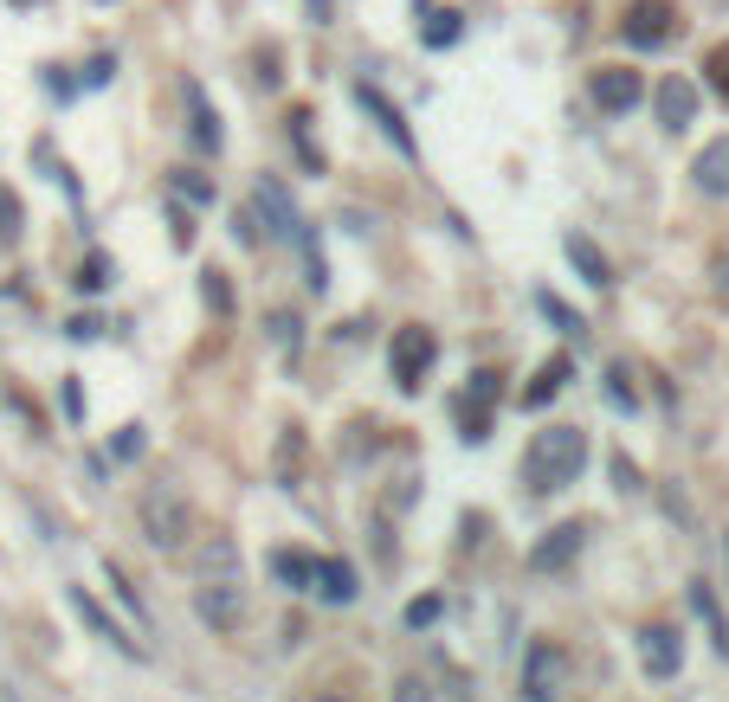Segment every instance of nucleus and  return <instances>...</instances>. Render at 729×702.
I'll list each match as a JSON object with an SVG mask.
<instances>
[{
	"instance_id": "obj_19",
	"label": "nucleus",
	"mask_w": 729,
	"mask_h": 702,
	"mask_svg": "<svg viewBox=\"0 0 729 702\" xmlns=\"http://www.w3.org/2000/svg\"><path fill=\"white\" fill-rule=\"evenodd\" d=\"M569 259H575V271L594 284V291H607V284H614V264L601 259V245H594L587 232H569Z\"/></svg>"
},
{
	"instance_id": "obj_28",
	"label": "nucleus",
	"mask_w": 729,
	"mask_h": 702,
	"mask_svg": "<svg viewBox=\"0 0 729 702\" xmlns=\"http://www.w3.org/2000/svg\"><path fill=\"white\" fill-rule=\"evenodd\" d=\"M537 303H542V316H555V323H562V329H569V335H581V316H569V310H562V303H555V296H549V291H542Z\"/></svg>"
},
{
	"instance_id": "obj_9",
	"label": "nucleus",
	"mask_w": 729,
	"mask_h": 702,
	"mask_svg": "<svg viewBox=\"0 0 729 702\" xmlns=\"http://www.w3.org/2000/svg\"><path fill=\"white\" fill-rule=\"evenodd\" d=\"M581 548H587V528H581V522H555L537 548H530V574H562Z\"/></svg>"
},
{
	"instance_id": "obj_11",
	"label": "nucleus",
	"mask_w": 729,
	"mask_h": 702,
	"mask_svg": "<svg viewBox=\"0 0 729 702\" xmlns=\"http://www.w3.org/2000/svg\"><path fill=\"white\" fill-rule=\"evenodd\" d=\"M194 612H200V619H207L214 631H232L239 619H246V593L232 587V580H220V587H200Z\"/></svg>"
},
{
	"instance_id": "obj_21",
	"label": "nucleus",
	"mask_w": 729,
	"mask_h": 702,
	"mask_svg": "<svg viewBox=\"0 0 729 702\" xmlns=\"http://www.w3.org/2000/svg\"><path fill=\"white\" fill-rule=\"evenodd\" d=\"M310 567H316V560H310V555H298V548H284V555H271V574H278L284 587H304V593H310Z\"/></svg>"
},
{
	"instance_id": "obj_25",
	"label": "nucleus",
	"mask_w": 729,
	"mask_h": 702,
	"mask_svg": "<svg viewBox=\"0 0 729 702\" xmlns=\"http://www.w3.org/2000/svg\"><path fill=\"white\" fill-rule=\"evenodd\" d=\"M104 284H111V259H104V252H91L84 271H77V291H104Z\"/></svg>"
},
{
	"instance_id": "obj_14",
	"label": "nucleus",
	"mask_w": 729,
	"mask_h": 702,
	"mask_svg": "<svg viewBox=\"0 0 729 702\" xmlns=\"http://www.w3.org/2000/svg\"><path fill=\"white\" fill-rule=\"evenodd\" d=\"M72 612H77V619H84L91 631H97V638H111V645L123 651V658H143V645H136L129 631L116 626V619H111V612H104V606H97V599H91L84 587H72Z\"/></svg>"
},
{
	"instance_id": "obj_29",
	"label": "nucleus",
	"mask_w": 729,
	"mask_h": 702,
	"mask_svg": "<svg viewBox=\"0 0 729 702\" xmlns=\"http://www.w3.org/2000/svg\"><path fill=\"white\" fill-rule=\"evenodd\" d=\"M710 84L729 97V45H717V52H710Z\"/></svg>"
},
{
	"instance_id": "obj_36",
	"label": "nucleus",
	"mask_w": 729,
	"mask_h": 702,
	"mask_svg": "<svg viewBox=\"0 0 729 702\" xmlns=\"http://www.w3.org/2000/svg\"><path fill=\"white\" fill-rule=\"evenodd\" d=\"M723 651H729V626H723Z\"/></svg>"
},
{
	"instance_id": "obj_2",
	"label": "nucleus",
	"mask_w": 729,
	"mask_h": 702,
	"mask_svg": "<svg viewBox=\"0 0 729 702\" xmlns=\"http://www.w3.org/2000/svg\"><path fill=\"white\" fill-rule=\"evenodd\" d=\"M569 677H575V664H569V651L555 638H537L523 651V702H555L569 690Z\"/></svg>"
},
{
	"instance_id": "obj_17",
	"label": "nucleus",
	"mask_w": 729,
	"mask_h": 702,
	"mask_svg": "<svg viewBox=\"0 0 729 702\" xmlns=\"http://www.w3.org/2000/svg\"><path fill=\"white\" fill-rule=\"evenodd\" d=\"M691 175L704 193H717V200H729V136H717V143H704V155L691 161Z\"/></svg>"
},
{
	"instance_id": "obj_1",
	"label": "nucleus",
	"mask_w": 729,
	"mask_h": 702,
	"mask_svg": "<svg viewBox=\"0 0 729 702\" xmlns=\"http://www.w3.org/2000/svg\"><path fill=\"white\" fill-rule=\"evenodd\" d=\"M581 464H587V432L581 426H549L523 451V483L537 496H555V490H569L581 478Z\"/></svg>"
},
{
	"instance_id": "obj_33",
	"label": "nucleus",
	"mask_w": 729,
	"mask_h": 702,
	"mask_svg": "<svg viewBox=\"0 0 729 702\" xmlns=\"http://www.w3.org/2000/svg\"><path fill=\"white\" fill-rule=\"evenodd\" d=\"M136 451H143V426H129V432L116 439V458H136Z\"/></svg>"
},
{
	"instance_id": "obj_20",
	"label": "nucleus",
	"mask_w": 729,
	"mask_h": 702,
	"mask_svg": "<svg viewBox=\"0 0 729 702\" xmlns=\"http://www.w3.org/2000/svg\"><path fill=\"white\" fill-rule=\"evenodd\" d=\"M278 478H284V483L304 478V432H298V426H291V432L278 439Z\"/></svg>"
},
{
	"instance_id": "obj_22",
	"label": "nucleus",
	"mask_w": 729,
	"mask_h": 702,
	"mask_svg": "<svg viewBox=\"0 0 729 702\" xmlns=\"http://www.w3.org/2000/svg\"><path fill=\"white\" fill-rule=\"evenodd\" d=\"M291 143H298V161L316 175V168H323V148H316V136H310V111L291 116Z\"/></svg>"
},
{
	"instance_id": "obj_34",
	"label": "nucleus",
	"mask_w": 729,
	"mask_h": 702,
	"mask_svg": "<svg viewBox=\"0 0 729 702\" xmlns=\"http://www.w3.org/2000/svg\"><path fill=\"white\" fill-rule=\"evenodd\" d=\"M614 483H619V490H639V471H633L626 458H614Z\"/></svg>"
},
{
	"instance_id": "obj_27",
	"label": "nucleus",
	"mask_w": 729,
	"mask_h": 702,
	"mask_svg": "<svg viewBox=\"0 0 729 702\" xmlns=\"http://www.w3.org/2000/svg\"><path fill=\"white\" fill-rule=\"evenodd\" d=\"M433 619H439V599H433V593H426V599H414V606H407V626L420 631V626H433Z\"/></svg>"
},
{
	"instance_id": "obj_18",
	"label": "nucleus",
	"mask_w": 729,
	"mask_h": 702,
	"mask_svg": "<svg viewBox=\"0 0 729 702\" xmlns=\"http://www.w3.org/2000/svg\"><path fill=\"white\" fill-rule=\"evenodd\" d=\"M181 97H188V136H194V148H220V116H214V104H207V91L200 84H181Z\"/></svg>"
},
{
	"instance_id": "obj_32",
	"label": "nucleus",
	"mask_w": 729,
	"mask_h": 702,
	"mask_svg": "<svg viewBox=\"0 0 729 702\" xmlns=\"http://www.w3.org/2000/svg\"><path fill=\"white\" fill-rule=\"evenodd\" d=\"M271 329H278V348H284V355H291V348H298V316H278V323H271Z\"/></svg>"
},
{
	"instance_id": "obj_26",
	"label": "nucleus",
	"mask_w": 729,
	"mask_h": 702,
	"mask_svg": "<svg viewBox=\"0 0 729 702\" xmlns=\"http://www.w3.org/2000/svg\"><path fill=\"white\" fill-rule=\"evenodd\" d=\"M111 587H116V599H123V606H129L136 619H149V606H143V593H136L129 580H123V567H111Z\"/></svg>"
},
{
	"instance_id": "obj_23",
	"label": "nucleus",
	"mask_w": 729,
	"mask_h": 702,
	"mask_svg": "<svg viewBox=\"0 0 729 702\" xmlns=\"http://www.w3.org/2000/svg\"><path fill=\"white\" fill-rule=\"evenodd\" d=\"M607 400H614V407H639V394H633V374H626V362H614V368H607Z\"/></svg>"
},
{
	"instance_id": "obj_5",
	"label": "nucleus",
	"mask_w": 729,
	"mask_h": 702,
	"mask_svg": "<svg viewBox=\"0 0 729 702\" xmlns=\"http://www.w3.org/2000/svg\"><path fill=\"white\" fill-rule=\"evenodd\" d=\"M587 97H594V111L626 116L639 97H646V77L626 72V65H594V72H587Z\"/></svg>"
},
{
	"instance_id": "obj_10",
	"label": "nucleus",
	"mask_w": 729,
	"mask_h": 702,
	"mask_svg": "<svg viewBox=\"0 0 729 702\" xmlns=\"http://www.w3.org/2000/svg\"><path fill=\"white\" fill-rule=\"evenodd\" d=\"M639 664H646V677H678V664H685V638H678V626H646L639 631Z\"/></svg>"
},
{
	"instance_id": "obj_15",
	"label": "nucleus",
	"mask_w": 729,
	"mask_h": 702,
	"mask_svg": "<svg viewBox=\"0 0 729 702\" xmlns=\"http://www.w3.org/2000/svg\"><path fill=\"white\" fill-rule=\"evenodd\" d=\"M569 374H575V355H549V362L530 374V387H523V407H549V400L569 387Z\"/></svg>"
},
{
	"instance_id": "obj_16",
	"label": "nucleus",
	"mask_w": 729,
	"mask_h": 702,
	"mask_svg": "<svg viewBox=\"0 0 729 702\" xmlns=\"http://www.w3.org/2000/svg\"><path fill=\"white\" fill-rule=\"evenodd\" d=\"M310 593L330 599V606H348V599H355V567H348V560H316V567H310Z\"/></svg>"
},
{
	"instance_id": "obj_12",
	"label": "nucleus",
	"mask_w": 729,
	"mask_h": 702,
	"mask_svg": "<svg viewBox=\"0 0 729 702\" xmlns=\"http://www.w3.org/2000/svg\"><path fill=\"white\" fill-rule=\"evenodd\" d=\"M658 123H665L671 136L697 123V84L691 77H665V84H658Z\"/></svg>"
},
{
	"instance_id": "obj_3",
	"label": "nucleus",
	"mask_w": 729,
	"mask_h": 702,
	"mask_svg": "<svg viewBox=\"0 0 729 702\" xmlns=\"http://www.w3.org/2000/svg\"><path fill=\"white\" fill-rule=\"evenodd\" d=\"M498 400H503V374L498 368H478V374H471V387L459 394V432H465V444L491 439V412H498Z\"/></svg>"
},
{
	"instance_id": "obj_30",
	"label": "nucleus",
	"mask_w": 729,
	"mask_h": 702,
	"mask_svg": "<svg viewBox=\"0 0 729 702\" xmlns=\"http://www.w3.org/2000/svg\"><path fill=\"white\" fill-rule=\"evenodd\" d=\"M207 303H214V310H232V291H227L220 271H207Z\"/></svg>"
},
{
	"instance_id": "obj_24",
	"label": "nucleus",
	"mask_w": 729,
	"mask_h": 702,
	"mask_svg": "<svg viewBox=\"0 0 729 702\" xmlns=\"http://www.w3.org/2000/svg\"><path fill=\"white\" fill-rule=\"evenodd\" d=\"M175 193H181V200H200V207H214V181H200L194 168H175Z\"/></svg>"
},
{
	"instance_id": "obj_4",
	"label": "nucleus",
	"mask_w": 729,
	"mask_h": 702,
	"mask_svg": "<svg viewBox=\"0 0 729 702\" xmlns=\"http://www.w3.org/2000/svg\"><path fill=\"white\" fill-rule=\"evenodd\" d=\"M433 355H439L433 329H420V323L394 329V348H387V374H394V387H400V394H414V387H420V374L433 368Z\"/></svg>"
},
{
	"instance_id": "obj_35",
	"label": "nucleus",
	"mask_w": 729,
	"mask_h": 702,
	"mask_svg": "<svg viewBox=\"0 0 729 702\" xmlns=\"http://www.w3.org/2000/svg\"><path fill=\"white\" fill-rule=\"evenodd\" d=\"M717 284H723V296H729V259H717Z\"/></svg>"
},
{
	"instance_id": "obj_31",
	"label": "nucleus",
	"mask_w": 729,
	"mask_h": 702,
	"mask_svg": "<svg viewBox=\"0 0 729 702\" xmlns=\"http://www.w3.org/2000/svg\"><path fill=\"white\" fill-rule=\"evenodd\" d=\"M394 702H433V690H426L420 677H407V683H400V690H394Z\"/></svg>"
},
{
	"instance_id": "obj_13",
	"label": "nucleus",
	"mask_w": 729,
	"mask_h": 702,
	"mask_svg": "<svg viewBox=\"0 0 729 702\" xmlns=\"http://www.w3.org/2000/svg\"><path fill=\"white\" fill-rule=\"evenodd\" d=\"M465 13L459 7H439V0H414V27H420V39L426 45H439V52H446V45H459V27Z\"/></svg>"
},
{
	"instance_id": "obj_7",
	"label": "nucleus",
	"mask_w": 729,
	"mask_h": 702,
	"mask_svg": "<svg viewBox=\"0 0 729 702\" xmlns=\"http://www.w3.org/2000/svg\"><path fill=\"white\" fill-rule=\"evenodd\" d=\"M355 104H362V111L375 116V129H382L387 143L400 148V155H420V143H414V129H407V116H400V104L387 97L382 84H368V77H362V84H355Z\"/></svg>"
},
{
	"instance_id": "obj_8",
	"label": "nucleus",
	"mask_w": 729,
	"mask_h": 702,
	"mask_svg": "<svg viewBox=\"0 0 729 702\" xmlns=\"http://www.w3.org/2000/svg\"><path fill=\"white\" fill-rule=\"evenodd\" d=\"M671 33H678V7H671V0H633V7H626V39H633L639 52L665 45Z\"/></svg>"
},
{
	"instance_id": "obj_6",
	"label": "nucleus",
	"mask_w": 729,
	"mask_h": 702,
	"mask_svg": "<svg viewBox=\"0 0 729 702\" xmlns=\"http://www.w3.org/2000/svg\"><path fill=\"white\" fill-rule=\"evenodd\" d=\"M143 528H149L155 548H181L188 542V503L175 490H149L143 496Z\"/></svg>"
},
{
	"instance_id": "obj_37",
	"label": "nucleus",
	"mask_w": 729,
	"mask_h": 702,
	"mask_svg": "<svg viewBox=\"0 0 729 702\" xmlns=\"http://www.w3.org/2000/svg\"><path fill=\"white\" fill-rule=\"evenodd\" d=\"M20 7H27V0H20Z\"/></svg>"
}]
</instances>
